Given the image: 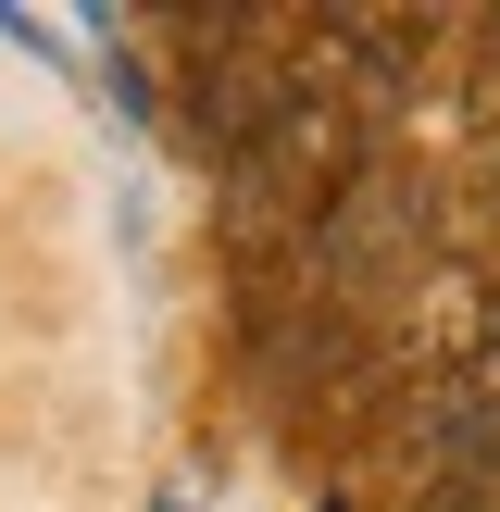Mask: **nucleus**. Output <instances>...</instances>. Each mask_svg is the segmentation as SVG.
Here are the masks:
<instances>
[{"label": "nucleus", "mask_w": 500, "mask_h": 512, "mask_svg": "<svg viewBox=\"0 0 500 512\" xmlns=\"http://www.w3.org/2000/svg\"><path fill=\"white\" fill-rule=\"evenodd\" d=\"M350 175H363V113H350L338 88H300L288 113L225 163V250H275V238L300 250V225H313Z\"/></svg>", "instance_id": "obj_1"}, {"label": "nucleus", "mask_w": 500, "mask_h": 512, "mask_svg": "<svg viewBox=\"0 0 500 512\" xmlns=\"http://www.w3.org/2000/svg\"><path fill=\"white\" fill-rule=\"evenodd\" d=\"M425 188L413 175H350L338 200H325L313 225H300V250H288V288L275 300H313V313H363V300H388V288H413V263H425Z\"/></svg>", "instance_id": "obj_2"}, {"label": "nucleus", "mask_w": 500, "mask_h": 512, "mask_svg": "<svg viewBox=\"0 0 500 512\" xmlns=\"http://www.w3.org/2000/svg\"><path fill=\"white\" fill-rule=\"evenodd\" d=\"M488 38H500V25H488Z\"/></svg>", "instance_id": "obj_3"}]
</instances>
